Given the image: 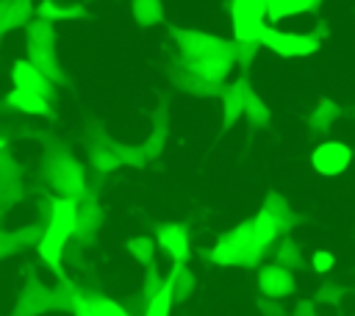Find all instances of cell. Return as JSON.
<instances>
[{
    "label": "cell",
    "instance_id": "obj_1",
    "mask_svg": "<svg viewBox=\"0 0 355 316\" xmlns=\"http://www.w3.org/2000/svg\"><path fill=\"white\" fill-rule=\"evenodd\" d=\"M72 227H75V205L69 200H58L55 208H53L50 227L44 230V238L39 241V255L47 263L55 266L61 261V249H64V241L69 238Z\"/></svg>",
    "mask_w": 355,
    "mask_h": 316
},
{
    "label": "cell",
    "instance_id": "obj_4",
    "mask_svg": "<svg viewBox=\"0 0 355 316\" xmlns=\"http://www.w3.org/2000/svg\"><path fill=\"white\" fill-rule=\"evenodd\" d=\"M311 164H313V169L322 172V175H338V172H344L347 164H349V147H344L341 141H324V144H319V147L313 150Z\"/></svg>",
    "mask_w": 355,
    "mask_h": 316
},
{
    "label": "cell",
    "instance_id": "obj_5",
    "mask_svg": "<svg viewBox=\"0 0 355 316\" xmlns=\"http://www.w3.org/2000/svg\"><path fill=\"white\" fill-rule=\"evenodd\" d=\"M8 103L17 105L19 111H28V114H47L44 97L39 91H33V89H14L8 94Z\"/></svg>",
    "mask_w": 355,
    "mask_h": 316
},
{
    "label": "cell",
    "instance_id": "obj_2",
    "mask_svg": "<svg viewBox=\"0 0 355 316\" xmlns=\"http://www.w3.org/2000/svg\"><path fill=\"white\" fill-rule=\"evenodd\" d=\"M269 11L266 0H233V33L241 42L261 39L263 14Z\"/></svg>",
    "mask_w": 355,
    "mask_h": 316
},
{
    "label": "cell",
    "instance_id": "obj_6",
    "mask_svg": "<svg viewBox=\"0 0 355 316\" xmlns=\"http://www.w3.org/2000/svg\"><path fill=\"white\" fill-rule=\"evenodd\" d=\"M158 244H161L164 249H169L178 261H186V258H189V241H186V233L178 230V227H166V230H161Z\"/></svg>",
    "mask_w": 355,
    "mask_h": 316
},
{
    "label": "cell",
    "instance_id": "obj_10",
    "mask_svg": "<svg viewBox=\"0 0 355 316\" xmlns=\"http://www.w3.org/2000/svg\"><path fill=\"white\" fill-rule=\"evenodd\" d=\"M92 316H128L116 302H108V299H103V302H94L92 305Z\"/></svg>",
    "mask_w": 355,
    "mask_h": 316
},
{
    "label": "cell",
    "instance_id": "obj_3",
    "mask_svg": "<svg viewBox=\"0 0 355 316\" xmlns=\"http://www.w3.org/2000/svg\"><path fill=\"white\" fill-rule=\"evenodd\" d=\"M258 42H263L269 50H275V53H280V55H288V58H291V55H308V53L316 50V42H313L311 36L280 33V30H272V28H266V25H263Z\"/></svg>",
    "mask_w": 355,
    "mask_h": 316
},
{
    "label": "cell",
    "instance_id": "obj_11",
    "mask_svg": "<svg viewBox=\"0 0 355 316\" xmlns=\"http://www.w3.org/2000/svg\"><path fill=\"white\" fill-rule=\"evenodd\" d=\"M311 263H313V269H316V272H327V269L333 266V255H330V252H324V249H319V252L313 255V261H311Z\"/></svg>",
    "mask_w": 355,
    "mask_h": 316
},
{
    "label": "cell",
    "instance_id": "obj_9",
    "mask_svg": "<svg viewBox=\"0 0 355 316\" xmlns=\"http://www.w3.org/2000/svg\"><path fill=\"white\" fill-rule=\"evenodd\" d=\"M175 280V277H172ZM172 280L153 297L150 308H147V316H169V305H172Z\"/></svg>",
    "mask_w": 355,
    "mask_h": 316
},
{
    "label": "cell",
    "instance_id": "obj_7",
    "mask_svg": "<svg viewBox=\"0 0 355 316\" xmlns=\"http://www.w3.org/2000/svg\"><path fill=\"white\" fill-rule=\"evenodd\" d=\"M11 75H14L17 89H33V91H39V89H42V75H39L28 61H17Z\"/></svg>",
    "mask_w": 355,
    "mask_h": 316
},
{
    "label": "cell",
    "instance_id": "obj_8",
    "mask_svg": "<svg viewBox=\"0 0 355 316\" xmlns=\"http://www.w3.org/2000/svg\"><path fill=\"white\" fill-rule=\"evenodd\" d=\"M266 6H269L272 19H283L288 14H300V11L311 8L313 0H266Z\"/></svg>",
    "mask_w": 355,
    "mask_h": 316
}]
</instances>
